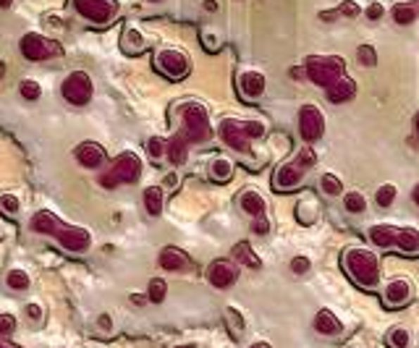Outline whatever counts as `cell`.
<instances>
[{
    "label": "cell",
    "instance_id": "obj_1",
    "mask_svg": "<svg viewBox=\"0 0 419 348\" xmlns=\"http://www.w3.org/2000/svg\"><path fill=\"white\" fill-rule=\"evenodd\" d=\"M29 228L39 233V236H53L65 249V251H71V254H84L87 249L92 247V233L82 225H68V223H61V220L53 215V212L47 210H39L32 223H29Z\"/></svg>",
    "mask_w": 419,
    "mask_h": 348
},
{
    "label": "cell",
    "instance_id": "obj_2",
    "mask_svg": "<svg viewBox=\"0 0 419 348\" xmlns=\"http://www.w3.org/2000/svg\"><path fill=\"white\" fill-rule=\"evenodd\" d=\"M344 267L349 278L354 280L356 285H362L367 291H373L377 280H380V267H377V259H375L373 251H364V249H349L344 254Z\"/></svg>",
    "mask_w": 419,
    "mask_h": 348
},
{
    "label": "cell",
    "instance_id": "obj_3",
    "mask_svg": "<svg viewBox=\"0 0 419 348\" xmlns=\"http://www.w3.org/2000/svg\"><path fill=\"white\" fill-rule=\"evenodd\" d=\"M142 175V160L134 152H121L111 160V168L100 175V183L105 189H115L121 183H137Z\"/></svg>",
    "mask_w": 419,
    "mask_h": 348
},
{
    "label": "cell",
    "instance_id": "obj_4",
    "mask_svg": "<svg viewBox=\"0 0 419 348\" xmlns=\"http://www.w3.org/2000/svg\"><path fill=\"white\" fill-rule=\"evenodd\" d=\"M181 137L187 139L189 144H196V142H207L213 137V126H210V118H207V110L196 102H189L181 108Z\"/></svg>",
    "mask_w": 419,
    "mask_h": 348
},
{
    "label": "cell",
    "instance_id": "obj_5",
    "mask_svg": "<svg viewBox=\"0 0 419 348\" xmlns=\"http://www.w3.org/2000/svg\"><path fill=\"white\" fill-rule=\"evenodd\" d=\"M61 94H63V100L68 102V105L84 108L94 94V84L92 79H89V73H84V71L68 73L63 79V84H61Z\"/></svg>",
    "mask_w": 419,
    "mask_h": 348
},
{
    "label": "cell",
    "instance_id": "obj_6",
    "mask_svg": "<svg viewBox=\"0 0 419 348\" xmlns=\"http://www.w3.org/2000/svg\"><path fill=\"white\" fill-rule=\"evenodd\" d=\"M71 3L79 16L97 27H105L118 16V0H71Z\"/></svg>",
    "mask_w": 419,
    "mask_h": 348
},
{
    "label": "cell",
    "instance_id": "obj_7",
    "mask_svg": "<svg viewBox=\"0 0 419 348\" xmlns=\"http://www.w3.org/2000/svg\"><path fill=\"white\" fill-rule=\"evenodd\" d=\"M307 76L317 87H330L335 79L344 76V61L338 55H327V58H309L307 61Z\"/></svg>",
    "mask_w": 419,
    "mask_h": 348
},
{
    "label": "cell",
    "instance_id": "obj_8",
    "mask_svg": "<svg viewBox=\"0 0 419 348\" xmlns=\"http://www.w3.org/2000/svg\"><path fill=\"white\" fill-rule=\"evenodd\" d=\"M19 50L27 61H47V58H56L61 53L56 39H47L45 35H37V32H27L21 37Z\"/></svg>",
    "mask_w": 419,
    "mask_h": 348
},
{
    "label": "cell",
    "instance_id": "obj_9",
    "mask_svg": "<svg viewBox=\"0 0 419 348\" xmlns=\"http://www.w3.org/2000/svg\"><path fill=\"white\" fill-rule=\"evenodd\" d=\"M155 68H158L163 76H168V79H184L189 73V58L181 53V50L168 47V50H160L158 53Z\"/></svg>",
    "mask_w": 419,
    "mask_h": 348
},
{
    "label": "cell",
    "instance_id": "obj_10",
    "mask_svg": "<svg viewBox=\"0 0 419 348\" xmlns=\"http://www.w3.org/2000/svg\"><path fill=\"white\" fill-rule=\"evenodd\" d=\"M218 134L223 139L225 144L236 149V152H242V155H249L251 152V137L246 134V128H244L242 120H233V118H225L218 128Z\"/></svg>",
    "mask_w": 419,
    "mask_h": 348
},
{
    "label": "cell",
    "instance_id": "obj_11",
    "mask_svg": "<svg viewBox=\"0 0 419 348\" xmlns=\"http://www.w3.org/2000/svg\"><path fill=\"white\" fill-rule=\"evenodd\" d=\"M299 134L304 142H317L325 134V118L315 105H304L299 110Z\"/></svg>",
    "mask_w": 419,
    "mask_h": 348
},
{
    "label": "cell",
    "instance_id": "obj_12",
    "mask_svg": "<svg viewBox=\"0 0 419 348\" xmlns=\"http://www.w3.org/2000/svg\"><path fill=\"white\" fill-rule=\"evenodd\" d=\"M239 278V267L228 262V259H215L213 265L207 267V280L215 288H231Z\"/></svg>",
    "mask_w": 419,
    "mask_h": 348
},
{
    "label": "cell",
    "instance_id": "obj_13",
    "mask_svg": "<svg viewBox=\"0 0 419 348\" xmlns=\"http://www.w3.org/2000/svg\"><path fill=\"white\" fill-rule=\"evenodd\" d=\"M76 160L82 168H89V170H97V168H103L108 163V152H105L103 144H97V142H82V144L76 147Z\"/></svg>",
    "mask_w": 419,
    "mask_h": 348
},
{
    "label": "cell",
    "instance_id": "obj_14",
    "mask_svg": "<svg viewBox=\"0 0 419 348\" xmlns=\"http://www.w3.org/2000/svg\"><path fill=\"white\" fill-rule=\"evenodd\" d=\"M301 178H304V165L299 163V160H294V163L280 165L278 170H275L273 183H275L278 192H294L299 183H301Z\"/></svg>",
    "mask_w": 419,
    "mask_h": 348
},
{
    "label": "cell",
    "instance_id": "obj_15",
    "mask_svg": "<svg viewBox=\"0 0 419 348\" xmlns=\"http://www.w3.org/2000/svg\"><path fill=\"white\" fill-rule=\"evenodd\" d=\"M411 299V285L406 280H391V283L385 285V291H382V302L385 306H391V309H399L404 304H409Z\"/></svg>",
    "mask_w": 419,
    "mask_h": 348
},
{
    "label": "cell",
    "instance_id": "obj_16",
    "mask_svg": "<svg viewBox=\"0 0 419 348\" xmlns=\"http://www.w3.org/2000/svg\"><path fill=\"white\" fill-rule=\"evenodd\" d=\"M265 76L257 71H244L242 76H239V89H242V94L246 97V100H257L262 92H265Z\"/></svg>",
    "mask_w": 419,
    "mask_h": 348
},
{
    "label": "cell",
    "instance_id": "obj_17",
    "mask_svg": "<svg viewBox=\"0 0 419 348\" xmlns=\"http://www.w3.org/2000/svg\"><path fill=\"white\" fill-rule=\"evenodd\" d=\"M354 92H356L354 79H349V76H341V79H335V82L327 87V102H333V105L349 102L351 97H354Z\"/></svg>",
    "mask_w": 419,
    "mask_h": 348
},
{
    "label": "cell",
    "instance_id": "obj_18",
    "mask_svg": "<svg viewBox=\"0 0 419 348\" xmlns=\"http://www.w3.org/2000/svg\"><path fill=\"white\" fill-rule=\"evenodd\" d=\"M160 267L168 273H178V270H187L189 267V256L187 251H181L178 247H165L160 251Z\"/></svg>",
    "mask_w": 419,
    "mask_h": 348
},
{
    "label": "cell",
    "instance_id": "obj_19",
    "mask_svg": "<svg viewBox=\"0 0 419 348\" xmlns=\"http://www.w3.org/2000/svg\"><path fill=\"white\" fill-rule=\"evenodd\" d=\"M315 330L317 333H323V335H338V333L344 330V325H341V320H338L330 309H323V311H317Z\"/></svg>",
    "mask_w": 419,
    "mask_h": 348
},
{
    "label": "cell",
    "instance_id": "obj_20",
    "mask_svg": "<svg viewBox=\"0 0 419 348\" xmlns=\"http://www.w3.org/2000/svg\"><path fill=\"white\" fill-rule=\"evenodd\" d=\"M239 204H242V210L246 212V215H251V218H262V215H265V199H262V194L254 192V189H246V192L242 194Z\"/></svg>",
    "mask_w": 419,
    "mask_h": 348
},
{
    "label": "cell",
    "instance_id": "obj_21",
    "mask_svg": "<svg viewBox=\"0 0 419 348\" xmlns=\"http://www.w3.org/2000/svg\"><path fill=\"white\" fill-rule=\"evenodd\" d=\"M121 47L126 50L129 55H139L147 50V45H144V37H142L139 29L134 27H123V35H121Z\"/></svg>",
    "mask_w": 419,
    "mask_h": 348
},
{
    "label": "cell",
    "instance_id": "obj_22",
    "mask_svg": "<svg viewBox=\"0 0 419 348\" xmlns=\"http://www.w3.org/2000/svg\"><path fill=\"white\" fill-rule=\"evenodd\" d=\"M233 256H236V262H242L244 267H249V270H260L262 267V259L254 251L246 241H239L236 247H233Z\"/></svg>",
    "mask_w": 419,
    "mask_h": 348
},
{
    "label": "cell",
    "instance_id": "obj_23",
    "mask_svg": "<svg viewBox=\"0 0 419 348\" xmlns=\"http://www.w3.org/2000/svg\"><path fill=\"white\" fill-rule=\"evenodd\" d=\"M168 160L173 165H181L184 160H187V155H189V142L181 134H176V137L168 142Z\"/></svg>",
    "mask_w": 419,
    "mask_h": 348
},
{
    "label": "cell",
    "instance_id": "obj_24",
    "mask_svg": "<svg viewBox=\"0 0 419 348\" xmlns=\"http://www.w3.org/2000/svg\"><path fill=\"white\" fill-rule=\"evenodd\" d=\"M142 199H144V210H147V215L158 218L160 212H163V189H160V186H147Z\"/></svg>",
    "mask_w": 419,
    "mask_h": 348
},
{
    "label": "cell",
    "instance_id": "obj_25",
    "mask_svg": "<svg viewBox=\"0 0 419 348\" xmlns=\"http://www.w3.org/2000/svg\"><path fill=\"white\" fill-rule=\"evenodd\" d=\"M396 247L406 254H417L419 251V230L417 228H404L396 236Z\"/></svg>",
    "mask_w": 419,
    "mask_h": 348
},
{
    "label": "cell",
    "instance_id": "obj_26",
    "mask_svg": "<svg viewBox=\"0 0 419 348\" xmlns=\"http://www.w3.org/2000/svg\"><path fill=\"white\" fill-rule=\"evenodd\" d=\"M233 175V163L228 160V157H218V160H213V165H210V178H213L215 183H228Z\"/></svg>",
    "mask_w": 419,
    "mask_h": 348
},
{
    "label": "cell",
    "instance_id": "obj_27",
    "mask_svg": "<svg viewBox=\"0 0 419 348\" xmlns=\"http://www.w3.org/2000/svg\"><path fill=\"white\" fill-rule=\"evenodd\" d=\"M396 236H399V228H391V225H375L370 230V238H373L375 247H393L396 244Z\"/></svg>",
    "mask_w": 419,
    "mask_h": 348
},
{
    "label": "cell",
    "instance_id": "obj_28",
    "mask_svg": "<svg viewBox=\"0 0 419 348\" xmlns=\"http://www.w3.org/2000/svg\"><path fill=\"white\" fill-rule=\"evenodd\" d=\"M168 296V283L163 280V278H152L147 285V302L152 304H163Z\"/></svg>",
    "mask_w": 419,
    "mask_h": 348
},
{
    "label": "cell",
    "instance_id": "obj_29",
    "mask_svg": "<svg viewBox=\"0 0 419 348\" xmlns=\"http://www.w3.org/2000/svg\"><path fill=\"white\" fill-rule=\"evenodd\" d=\"M6 285H8L11 291H27L29 285H32V280H29V275L24 270H11L6 275Z\"/></svg>",
    "mask_w": 419,
    "mask_h": 348
},
{
    "label": "cell",
    "instance_id": "obj_30",
    "mask_svg": "<svg viewBox=\"0 0 419 348\" xmlns=\"http://www.w3.org/2000/svg\"><path fill=\"white\" fill-rule=\"evenodd\" d=\"M385 340H388V346H391V348H409L411 346L409 330H404V328H393Z\"/></svg>",
    "mask_w": 419,
    "mask_h": 348
},
{
    "label": "cell",
    "instance_id": "obj_31",
    "mask_svg": "<svg viewBox=\"0 0 419 348\" xmlns=\"http://www.w3.org/2000/svg\"><path fill=\"white\" fill-rule=\"evenodd\" d=\"M320 189H323V194H327V197H338L341 194V189H344V183H341V178L333 173H325L323 178H320Z\"/></svg>",
    "mask_w": 419,
    "mask_h": 348
},
{
    "label": "cell",
    "instance_id": "obj_32",
    "mask_svg": "<svg viewBox=\"0 0 419 348\" xmlns=\"http://www.w3.org/2000/svg\"><path fill=\"white\" fill-rule=\"evenodd\" d=\"M344 207L349 212H354V215H359V212H364L367 210V199H364L362 194L359 192H349L344 197Z\"/></svg>",
    "mask_w": 419,
    "mask_h": 348
},
{
    "label": "cell",
    "instance_id": "obj_33",
    "mask_svg": "<svg viewBox=\"0 0 419 348\" xmlns=\"http://www.w3.org/2000/svg\"><path fill=\"white\" fill-rule=\"evenodd\" d=\"M414 16H417V11L411 8L409 3H399V6L393 8V18H396V24H401V27L411 24V21H414Z\"/></svg>",
    "mask_w": 419,
    "mask_h": 348
},
{
    "label": "cell",
    "instance_id": "obj_34",
    "mask_svg": "<svg viewBox=\"0 0 419 348\" xmlns=\"http://www.w3.org/2000/svg\"><path fill=\"white\" fill-rule=\"evenodd\" d=\"M375 201H377L380 207H391L393 201H396V186H393V183H385V186H380V189H377V194H375Z\"/></svg>",
    "mask_w": 419,
    "mask_h": 348
},
{
    "label": "cell",
    "instance_id": "obj_35",
    "mask_svg": "<svg viewBox=\"0 0 419 348\" xmlns=\"http://www.w3.org/2000/svg\"><path fill=\"white\" fill-rule=\"evenodd\" d=\"M19 92H21V97H24V100H39V94H42V89H39V84L35 82V79H24L21 87H19Z\"/></svg>",
    "mask_w": 419,
    "mask_h": 348
},
{
    "label": "cell",
    "instance_id": "obj_36",
    "mask_svg": "<svg viewBox=\"0 0 419 348\" xmlns=\"http://www.w3.org/2000/svg\"><path fill=\"white\" fill-rule=\"evenodd\" d=\"M147 152H149V157H152V160H160V157L168 152V142H165V139H160V137H152L147 142Z\"/></svg>",
    "mask_w": 419,
    "mask_h": 348
},
{
    "label": "cell",
    "instance_id": "obj_37",
    "mask_svg": "<svg viewBox=\"0 0 419 348\" xmlns=\"http://www.w3.org/2000/svg\"><path fill=\"white\" fill-rule=\"evenodd\" d=\"M0 210L8 212V215H16V212L21 210L19 197H16V194H3V197H0Z\"/></svg>",
    "mask_w": 419,
    "mask_h": 348
},
{
    "label": "cell",
    "instance_id": "obj_38",
    "mask_svg": "<svg viewBox=\"0 0 419 348\" xmlns=\"http://www.w3.org/2000/svg\"><path fill=\"white\" fill-rule=\"evenodd\" d=\"M225 317H228V322H231V330H233V338H242V330H244V320L242 314L236 309H228L225 311Z\"/></svg>",
    "mask_w": 419,
    "mask_h": 348
},
{
    "label": "cell",
    "instance_id": "obj_39",
    "mask_svg": "<svg viewBox=\"0 0 419 348\" xmlns=\"http://www.w3.org/2000/svg\"><path fill=\"white\" fill-rule=\"evenodd\" d=\"M356 58H359V63H362V66H375V63H377V53H375L370 45L359 47V50H356Z\"/></svg>",
    "mask_w": 419,
    "mask_h": 348
},
{
    "label": "cell",
    "instance_id": "obj_40",
    "mask_svg": "<svg viewBox=\"0 0 419 348\" xmlns=\"http://www.w3.org/2000/svg\"><path fill=\"white\" fill-rule=\"evenodd\" d=\"M13 330H16V317L0 314V335H13Z\"/></svg>",
    "mask_w": 419,
    "mask_h": 348
},
{
    "label": "cell",
    "instance_id": "obj_41",
    "mask_svg": "<svg viewBox=\"0 0 419 348\" xmlns=\"http://www.w3.org/2000/svg\"><path fill=\"white\" fill-rule=\"evenodd\" d=\"M307 270H309V259H307V256H294V259H291V273L304 275Z\"/></svg>",
    "mask_w": 419,
    "mask_h": 348
},
{
    "label": "cell",
    "instance_id": "obj_42",
    "mask_svg": "<svg viewBox=\"0 0 419 348\" xmlns=\"http://www.w3.org/2000/svg\"><path fill=\"white\" fill-rule=\"evenodd\" d=\"M251 230H254L257 236H265V233L270 230V223H268V218L262 215V218H254V220H251Z\"/></svg>",
    "mask_w": 419,
    "mask_h": 348
},
{
    "label": "cell",
    "instance_id": "obj_43",
    "mask_svg": "<svg viewBox=\"0 0 419 348\" xmlns=\"http://www.w3.org/2000/svg\"><path fill=\"white\" fill-rule=\"evenodd\" d=\"M315 152H312V147H304V149H301V155H299V163L304 165V168H309V165H315Z\"/></svg>",
    "mask_w": 419,
    "mask_h": 348
},
{
    "label": "cell",
    "instance_id": "obj_44",
    "mask_svg": "<svg viewBox=\"0 0 419 348\" xmlns=\"http://www.w3.org/2000/svg\"><path fill=\"white\" fill-rule=\"evenodd\" d=\"M27 317L32 322H39L42 320V306L39 304H27Z\"/></svg>",
    "mask_w": 419,
    "mask_h": 348
},
{
    "label": "cell",
    "instance_id": "obj_45",
    "mask_svg": "<svg viewBox=\"0 0 419 348\" xmlns=\"http://www.w3.org/2000/svg\"><path fill=\"white\" fill-rule=\"evenodd\" d=\"M338 13H344V16H356V13H359V6H356V3H341Z\"/></svg>",
    "mask_w": 419,
    "mask_h": 348
},
{
    "label": "cell",
    "instance_id": "obj_46",
    "mask_svg": "<svg viewBox=\"0 0 419 348\" xmlns=\"http://www.w3.org/2000/svg\"><path fill=\"white\" fill-rule=\"evenodd\" d=\"M382 13H385V8H382L380 3H373V6L367 8V16H370V18H380Z\"/></svg>",
    "mask_w": 419,
    "mask_h": 348
},
{
    "label": "cell",
    "instance_id": "obj_47",
    "mask_svg": "<svg viewBox=\"0 0 419 348\" xmlns=\"http://www.w3.org/2000/svg\"><path fill=\"white\" fill-rule=\"evenodd\" d=\"M97 328H100V330H111L113 328V320L108 317V314H100V320H97Z\"/></svg>",
    "mask_w": 419,
    "mask_h": 348
},
{
    "label": "cell",
    "instance_id": "obj_48",
    "mask_svg": "<svg viewBox=\"0 0 419 348\" xmlns=\"http://www.w3.org/2000/svg\"><path fill=\"white\" fill-rule=\"evenodd\" d=\"M205 8H207V11H215V8H218V3H215V0H207Z\"/></svg>",
    "mask_w": 419,
    "mask_h": 348
},
{
    "label": "cell",
    "instance_id": "obj_49",
    "mask_svg": "<svg viewBox=\"0 0 419 348\" xmlns=\"http://www.w3.org/2000/svg\"><path fill=\"white\" fill-rule=\"evenodd\" d=\"M0 348H21V346H13V343H8V340H0Z\"/></svg>",
    "mask_w": 419,
    "mask_h": 348
},
{
    "label": "cell",
    "instance_id": "obj_50",
    "mask_svg": "<svg viewBox=\"0 0 419 348\" xmlns=\"http://www.w3.org/2000/svg\"><path fill=\"white\" fill-rule=\"evenodd\" d=\"M131 299H134V304H144V302H147V296H131Z\"/></svg>",
    "mask_w": 419,
    "mask_h": 348
},
{
    "label": "cell",
    "instance_id": "obj_51",
    "mask_svg": "<svg viewBox=\"0 0 419 348\" xmlns=\"http://www.w3.org/2000/svg\"><path fill=\"white\" fill-rule=\"evenodd\" d=\"M11 3H13V0H0V8H11Z\"/></svg>",
    "mask_w": 419,
    "mask_h": 348
},
{
    "label": "cell",
    "instance_id": "obj_52",
    "mask_svg": "<svg viewBox=\"0 0 419 348\" xmlns=\"http://www.w3.org/2000/svg\"><path fill=\"white\" fill-rule=\"evenodd\" d=\"M170 348H196L194 343H181V346H170Z\"/></svg>",
    "mask_w": 419,
    "mask_h": 348
},
{
    "label": "cell",
    "instance_id": "obj_53",
    "mask_svg": "<svg viewBox=\"0 0 419 348\" xmlns=\"http://www.w3.org/2000/svg\"><path fill=\"white\" fill-rule=\"evenodd\" d=\"M251 348H273V346H268V343H254Z\"/></svg>",
    "mask_w": 419,
    "mask_h": 348
},
{
    "label": "cell",
    "instance_id": "obj_54",
    "mask_svg": "<svg viewBox=\"0 0 419 348\" xmlns=\"http://www.w3.org/2000/svg\"><path fill=\"white\" fill-rule=\"evenodd\" d=\"M6 76V63H0V79Z\"/></svg>",
    "mask_w": 419,
    "mask_h": 348
},
{
    "label": "cell",
    "instance_id": "obj_55",
    "mask_svg": "<svg viewBox=\"0 0 419 348\" xmlns=\"http://www.w3.org/2000/svg\"><path fill=\"white\" fill-rule=\"evenodd\" d=\"M414 126H417V131H419V113H417V118H414Z\"/></svg>",
    "mask_w": 419,
    "mask_h": 348
},
{
    "label": "cell",
    "instance_id": "obj_56",
    "mask_svg": "<svg viewBox=\"0 0 419 348\" xmlns=\"http://www.w3.org/2000/svg\"><path fill=\"white\" fill-rule=\"evenodd\" d=\"M414 199H417V201H419V186H417V192H414Z\"/></svg>",
    "mask_w": 419,
    "mask_h": 348
},
{
    "label": "cell",
    "instance_id": "obj_57",
    "mask_svg": "<svg viewBox=\"0 0 419 348\" xmlns=\"http://www.w3.org/2000/svg\"><path fill=\"white\" fill-rule=\"evenodd\" d=\"M152 3H158V0H152Z\"/></svg>",
    "mask_w": 419,
    "mask_h": 348
}]
</instances>
